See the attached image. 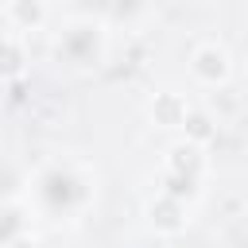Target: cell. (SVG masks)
I'll list each match as a JSON object with an SVG mask.
<instances>
[{
	"label": "cell",
	"instance_id": "1",
	"mask_svg": "<svg viewBox=\"0 0 248 248\" xmlns=\"http://www.w3.org/2000/svg\"><path fill=\"white\" fill-rule=\"evenodd\" d=\"M194 74H198L202 81H221V78L229 74V58H225V50H217V46H202V50L194 54Z\"/></svg>",
	"mask_w": 248,
	"mask_h": 248
}]
</instances>
